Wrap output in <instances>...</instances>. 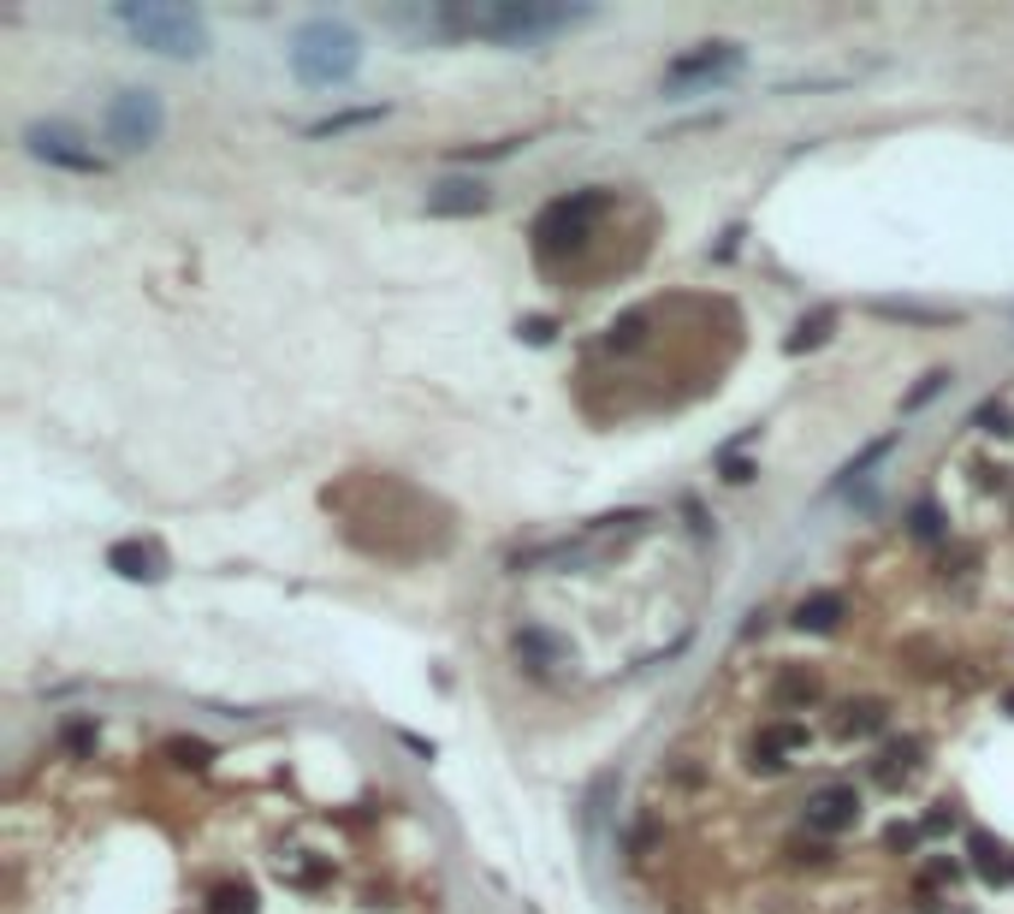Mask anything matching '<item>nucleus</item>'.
<instances>
[{"label": "nucleus", "instance_id": "4", "mask_svg": "<svg viewBox=\"0 0 1014 914\" xmlns=\"http://www.w3.org/2000/svg\"><path fill=\"white\" fill-rule=\"evenodd\" d=\"M606 208H611V196L606 191H570V196H557L540 208V221H534V250L540 261H557V256H576L594 244V226L606 221Z\"/></svg>", "mask_w": 1014, "mask_h": 914}, {"label": "nucleus", "instance_id": "28", "mask_svg": "<svg viewBox=\"0 0 1014 914\" xmlns=\"http://www.w3.org/2000/svg\"><path fill=\"white\" fill-rule=\"evenodd\" d=\"M95 743H101V731H95L90 719H83V724H66V748H71V754H95Z\"/></svg>", "mask_w": 1014, "mask_h": 914}, {"label": "nucleus", "instance_id": "2", "mask_svg": "<svg viewBox=\"0 0 1014 914\" xmlns=\"http://www.w3.org/2000/svg\"><path fill=\"white\" fill-rule=\"evenodd\" d=\"M357 66H362V42L333 19H315L291 36V71L303 83H315V90H333V83L357 78Z\"/></svg>", "mask_w": 1014, "mask_h": 914}, {"label": "nucleus", "instance_id": "30", "mask_svg": "<svg viewBox=\"0 0 1014 914\" xmlns=\"http://www.w3.org/2000/svg\"><path fill=\"white\" fill-rule=\"evenodd\" d=\"M724 482H736V487H747V482H754V463L730 458V463H724Z\"/></svg>", "mask_w": 1014, "mask_h": 914}, {"label": "nucleus", "instance_id": "18", "mask_svg": "<svg viewBox=\"0 0 1014 914\" xmlns=\"http://www.w3.org/2000/svg\"><path fill=\"white\" fill-rule=\"evenodd\" d=\"M885 321H908V327H949L955 309H920V303H878Z\"/></svg>", "mask_w": 1014, "mask_h": 914}, {"label": "nucleus", "instance_id": "11", "mask_svg": "<svg viewBox=\"0 0 1014 914\" xmlns=\"http://www.w3.org/2000/svg\"><path fill=\"white\" fill-rule=\"evenodd\" d=\"M517 659L528 665V672H557V665H570V647L557 642V635H547V630H534V623H528V630H517Z\"/></svg>", "mask_w": 1014, "mask_h": 914}, {"label": "nucleus", "instance_id": "24", "mask_svg": "<svg viewBox=\"0 0 1014 914\" xmlns=\"http://www.w3.org/2000/svg\"><path fill=\"white\" fill-rule=\"evenodd\" d=\"M380 120V108H362V113H338V120H320L308 137H338V131H357V125H374Z\"/></svg>", "mask_w": 1014, "mask_h": 914}, {"label": "nucleus", "instance_id": "29", "mask_svg": "<svg viewBox=\"0 0 1014 914\" xmlns=\"http://www.w3.org/2000/svg\"><path fill=\"white\" fill-rule=\"evenodd\" d=\"M522 339H528V345H547V339H552V321H547V315H534V321H522Z\"/></svg>", "mask_w": 1014, "mask_h": 914}, {"label": "nucleus", "instance_id": "12", "mask_svg": "<svg viewBox=\"0 0 1014 914\" xmlns=\"http://www.w3.org/2000/svg\"><path fill=\"white\" fill-rule=\"evenodd\" d=\"M848 618V600H843V594H807V600L796 606V623H801V630H813V635H825V630H836V623H843Z\"/></svg>", "mask_w": 1014, "mask_h": 914}, {"label": "nucleus", "instance_id": "22", "mask_svg": "<svg viewBox=\"0 0 1014 914\" xmlns=\"http://www.w3.org/2000/svg\"><path fill=\"white\" fill-rule=\"evenodd\" d=\"M908 534H914V541H944L949 522H944L937 505H914V511H908Z\"/></svg>", "mask_w": 1014, "mask_h": 914}, {"label": "nucleus", "instance_id": "17", "mask_svg": "<svg viewBox=\"0 0 1014 914\" xmlns=\"http://www.w3.org/2000/svg\"><path fill=\"white\" fill-rule=\"evenodd\" d=\"M914 754H920L914 743H890L885 754H878V766H872V778H878V783H890V790H895V783H902L908 772H914Z\"/></svg>", "mask_w": 1014, "mask_h": 914}, {"label": "nucleus", "instance_id": "13", "mask_svg": "<svg viewBox=\"0 0 1014 914\" xmlns=\"http://www.w3.org/2000/svg\"><path fill=\"white\" fill-rule=\"evenodd\" d=\"M801 743H807L801 724H771V731H759V736H754V766L777 772V766H784V754H789V748H801Z\"/></svg>", "mask_w": 1014, "mask_h": 914}, {"label": "nucleus", "instance_id": "27", "mask_svg": "<svg viewBox=\"0 0 1014 914\" xmlns=\"http://www.w3.org/2000/svg\"><path fill=\"white\" fill-rule=\"evenodd\" d=\"M249 903H256V896H249L244 884H226V891H214V909L209 914H249Z\"/></svg>", "mask_w": 1014, "mask_h": 914}, {"label": "nucleus", "instance_id": "6", "mask_svg": "<svg viewBox=\"0 0 1014 914\" xmlns=\"http://www.w3.org/2000/svg\"><path fill=\"white\" fill-rule=\"evenodd\" d=\"M24 149L48 167H66V172H101V155L66 125H31L24 131Z\"/></svg>", "mask_w": 1014, "mask_h": 914}, {"label": "nucleus", "instance_id": "3", "mask_svg": "<svg viewBox=\"0 0 1014 914\" xmlns=\"http://www.w3.org/2000/svg\"><path fill=\"white\" fill-rule=\"evenodd\" d=\"M113 19H120L149 54H167V60H196V54H209V24H202L190 7L143 0V7H120Z\"/></svg>", "mask_w": 1014, "mask_h": 914}, {"label": "nucleus", "instance_id": "16", "mask_svg": "<svg viewBox=\"0 0 1014 914\" xmlns=\"http://www.w3.org/2000/svg\"><path fill=\"white\" fill-rule=\"evenodd\" d=\"M646 321H653V309H629V315H617V321L606 327V345H611V351H635V345L646 339Z\"/></svg>", "mask_w": 1014, "mask_h": 914}, {"label": "nucleus", "instance_id": "26", "mask_svg": "<svg viewBox=\"0 0 1014 914\" xmlns=\"http://www.w3.org/2000/svg\"><path fill=\"white\" fill-rule=\"evenodd\" d=\"M949 386V374L944 369H932V374H925V381L914 386V392H908V398H902V410H920V404H932L937 398V392H944Z\"/></svg>", "mask_w": 1014, "mask_h": 914}, {"label": "nucleus", "instance_id": "14", "mask_svg": "<svg viewBox=\"0 0 1014 914\" xmlns=\"http://www.w3.org/2000/svg\"><path fill=\"white\" fill-rule=\"evenodd\" d=\"M967 849H973V867H979V879L984 884H1003L1009 873H1014V855L996 844V837H984V832H973L967 837Z\"/></svg>", "mask_w": 1014, "mask_h": 914}, {"label": "nucleus", "instance_id": "19", "mask_svg": "<svg viewBox=\"0 0 1014 914\" xmlns=\"http://www.w3.org/2000/svg\"><path fill=\"white\" fill-rule=\"evenodd\" d=\"M836 731H843V736H872V731H885V707H878V701H860V707H848Z\"/></svg>", "mask_w": 1014, "mask_h": 914}, {"label": "nucleus", "instance_id": "1", "mask_svg": "<svg viewBox=\"0 0 1014 914\" xmlns=\"http://www.w3.org/2000/svg\"><path fill=\"white\" fill-rule=\"evenodd\" d=\"M594 19L582 7H540V0H493V7H433V31L446 36H481L498 48H528V42H547L570 24Z\"/></svg>", "mask_w": 1014, "mask_h": 914}, {"label": "nucleus", "instance_id": "15", "mask_svg": "<svg viewBox=\"0 0 1014 914\" xmlns=\"http://www.w3.org/2000/svg\"><path fill=\"white\" fill-rule=\"evenodd\" d=\"M831 332H836V309H813V315H807V321H796V332H789V339H784V351H789V357H801V351H819V345H825Z\"/></svg>", "mask_w": 1014, "mask_h": 914}, {"label": "nucleus", "instance_id": "21", "mask_svg": "<svg viewBox=\"0 0 1014 914\" xmlns=\"http://www.w3.org/2000/svg\"><path fill=\"white\" fill-rule=\"evenodd\" d=\"M890 452H895V433H885V440H872V445H866V452H860V458H848V463H843V475H836V487L860 482V475H866V470H872V463H878V458H890Z\"/></svg>", "mask_w": 1014, "mask_h": 914}, {"label": "nucleus", "instance_id": "25", "mask_svg": "<svg viewBox=\"0 0 1014 914\" xmlns=\"http://www.w3.org/2000/svg\"><path fill=\"white\" fill-rule=\"evenodd\" d=\"M167 760H172V766H209V743H196V736H172V743H167Z\"/></svg>", "mask_w": 1014, "mask_h": 914}, {"label": "nucleus", "instance_id": "23", "mask_svg": "<svg viewBox=\"0 0 1014 914\" xmlns=\"http://www.w3.org/2000/svg\"><path fill=\"white\" fill-rule=\"evenodd\" d=\"M819 695V677L813 672H789L784 684H777V707H789V701H813Z\"/></svg>", "mask_w": 1014, "mask_h": 914}, {"label": "nucleus", "instance_id": "5", "mask_svg": "<svg viewBox=\"0 0 1014 914\" xmlns=\"http://www.w3.org/2000/svg\"><path fill=\"white\" fill-rule=\"evenodd\" d=\"M160 125H167V113H160V95L149 90H120L108 108V137L120 143L125 155L149 149V143L160 137Z\"/></svg>", "mask_w": 1014, "mask_h": 914}, {"label": "nucleus", "instance_id": "10", "mask_svg": "<svg viewBox=\"0 0 1014 914\" xmlns=\"http://www.w3.org/2000/svg\"><path fill=\"white\" fill-rule=\"evenodd\" d=\"M108 571L125 576V583H160V576H167V558H160L155 546H143V541H113L108 546Z\"/></svg>", "mask_w": 1014, "mask_h": 914}, {"label": "nucleus", "instance_id": "31", "mask_svg": "<svg viewBox=\"0 0 1014 914\" xmlns=\"http://www.w3.org/2000/svg\"><path fill=\"white\" fill-rule=\"evenodd\" d=\"M1009 707H1014V695H1009Z\"/></svg>", "mask_w": 1014, "mask_h": 914}, {"label": "nucleus", "instance_id": "9", "mask_svg": "<svg viewBox=\"0 0 1014 914\" xmlns=\"http://www.w3.org/2000/svg\"><path fill=\"white\" fill-rule=\"evenodd\" d=\"M493 191L481 179H439L428 191V214H446V221H469V214H487Z\"/></svg>", "mask_w": 1014, "mask_h": 914}, {"label": "nucleus", "instance_id": "8", "mask_svg": "<svg viewBox=\"0 0 1014 914\" xmlns=\"http://www.w3.org/2000/svg\"><path fill=\"white\" fill-rule=\"evenodd\" d=\"M742 66V48L736 42H700L695 54H683V60H671L665 83L671 90H688V83H707V78H724V71Z\"/></svg>", "mask_w": 1014, "mask_h": 914}, {"label": "nucleus", "instance_id": "7", "mask_svg": "<svg viewBox=\"0 0 1014 914\" xmlns=\"http://www.w3.org/2000/svg\"><path fill=\"white\" fill-rule=\"evenodd\" d=\"M801 820H807V832H819V837L848 832V825L860 820V795H855V783H825V790H813V795L801 802Z\"/></svg>", "mask_w": 1014, "mask_h": 914}, {"label": "nucleus", "instance_id": "20", "mask_svg": "<svg viewBox=\"0 0 1014 914\" xmlns=\"http://www.w3.org/2000/svg\"><path fill=\"white\" fill-rule=\"evenodd\" d=\"M973 428L979 433H1014V404L1009 398H984L973 410Z\"/></svg>", "mask_w": 1014, "mask_h": 914}]
</instances>
